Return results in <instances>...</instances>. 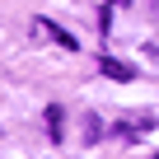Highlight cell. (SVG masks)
<instances>
[{"label": "cell", "instance_id": "1", "mask_svg": "<svg viewBox=\"0 0 159 159\" xmlns=\"http://www.w3.org/2000/svg\"><path fill=\"white\" fill-rule=\"evenodd\" d=\"M38 28H42V33H47V38H52L56 47H70V52H75V38H70V33H66L61 24H52V19H38Z\"/></svg>", "mask_w": 159, "mask_h": 159}, {"label": "cell", "instance_id": "2", "mask_svg": "<svg viewBox=\"0 0 159 159\" xmlns=\"http://www.w3.org/2000/svg\"><path fill=\"white\" fill-rule=\"evenodd\" d=\"M103 75H112V80H131L136 70H131L126 61H117V56H103Z\"/></svg>", "mask_w": 159, "mask_h": 159}, {"label": "cell", "instance_id": "3", "mask_svg": "<svg viewBox=\"0 0 159 159\" xmlns=\"http://www.w3.org/2000/svg\"><path fill=\"white\" fill-rule=\"evenodd\" d=\"M150 126H154V117H150V112H145V117L136 112V117H126V122H122V131H126V136H140V131H150Z\"/></svg>", "mask_w": 159, "mask_h": 159}, {"label": "cell", "instance_id": "4", "mask_svg": "<svg viewBox=\"0 0 159 159\" xmlns=\"http://www.w3.org/2000/svg\"><path fill=\"white\" fill-rule=\"evenodd\" d=\"M47 136L61 140V108H47Z\"/></svg>", "mask_w": 159, "mask_h": 159}, {"label": "cell", "instance_id": "5", "mask_svg": "<svg viewBox=\"0 0 159 159\" xmlns=\"http://www.w3.org/2000/svg\"><path fill=\"white\" fill-rule=\"evenodd\" d=\"M103 136V126H98V117H84V140H98Z\"/></svg>", "mask_w": 159, "mask_h": 159}]
</instances>
